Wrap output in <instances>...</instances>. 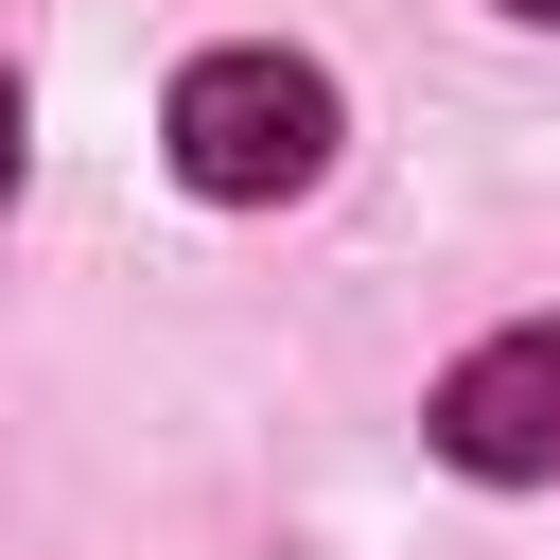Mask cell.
I'll return each mask as SVG.
<instances>
[{
    "mask_svg": "<svg viewBox=\"0 0 560 560\" xmlns=\"http://www.w3.org/2000/svg\"><path fill=\"white\" fill-rule=\"evenodd\" d=\"M158 140H175V175L210 210H280V192L332 175V70L315 52H192Z\"/></svg>",
    "mask_w": 560,
    "mask_h": 560,
    "instance_id": "1",
    "label": "cell"
},
{
    "mask_svg": "<svg viewBox=\"0 0 560 560\" xmlns=\"http://www.w3.org/2000/svg\"><path fill=\"white\" fill-rule=\"evenodd\" d=\"M438 455H455L472 490H542V472H560V315L455 350V385H438Z\"/></svg>",
    "mask_w": 560,
    "mask_h": 560,
    "instance_id": "2",
    "label": "cell"
},
{
    "mask_svg": "<svg viewBox=\"0 0 560 560\" xmlns=\"http://www.w3.org/2000/svg\"><path fill=\"white\" fill-rule=\"evenodd\" d=\"M0 192H18V70H0Z\"/></svg>",
    "mask_w": 560,
    "mask_h": 560,
    "instance_id": "3",
    "label": "cell"
},
{
    "mask_svg": "<svg viewBox=\"0 0 560 560\" xmlns=\"http://www.w3.org/2000/svg\"><path fill=\"white\" fill-rule=\"evenodd\" d=\"M508 18H560V0H508Z\"/></svg>",
    "mask_w": 560,
    "mask_h": 560,
    "instance_id": "4",
    "label": "cell"
}]
</instances>
